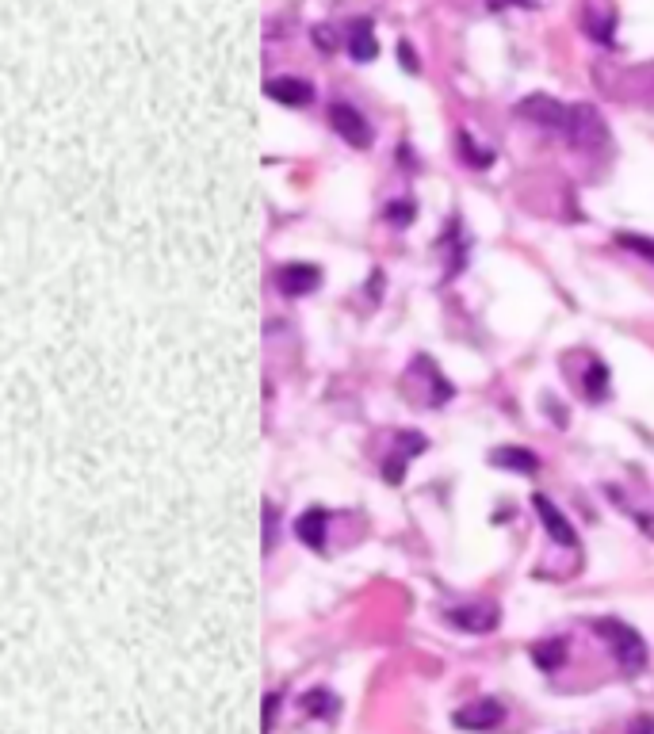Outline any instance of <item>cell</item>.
I'll list each match as a JSON object with an SVG mask.
<instances>
[{
	"label": "cell",
	"mask_w": 654,
	"mask_h": 734,
	"mask_svg": "<svg viewBox=\"0 0 654 734\" xmlns=\"http://www.w3.org/2000/svg\"><path fill=\"white\" fill-rule=\"evenodd\" d=\"M303 712L314 715V719H333V715H337V696L326 689L303 692Z\"/></svg>",
	"instance_id": "5bb4252c"
},
{
	"label": "cell",
	"mask_w": 654,
	"mask_h": 734,
	"mask_svg": "<svg viewBox=\"0 0 654 734\" xmlns=\"http://www.w3.org/2000/svg\"><path fill=\"white\" fill-rule=\"evenodd\" d=\"M505 719V708L498 700H475V704H463L456 715H452V723H456L459 731H490V727H498Z\"/></svg>",
	"instance_id": "8992f818"
},
{
	"label": "cell",
	"mask_w": 654,
	"mask_h": 734,
	"mask_svg": "<svg viewBox=\"0 0 654 734\" xmlns=\"http://www.w3.org/2000/svg\"><path fill=\"white\" fill-rule=\"evenodd\" d=\"M402 65H406V69H410V73H417L414 50H410V46H402Z\"/></svg>",
	"instance_id": "cb8c5ba5"
},
{
	"label": "cell",
	"mask_w": 654,
	"mask_h": 734,
	"mask_svg": "<svg viewBox=\"0 0 654 734\" xmlns=\"http://www.w3.org/2000/svg\"><path fill=\"white\" fill-rule=\"evenodd\" d=\"M517 115L521 119H528V123H536V127H544V130H567V115L570 108L567 104H559V100H551L547 92H532L528 100H521L517 104Z\"/></svg>",
	"instance_id": "3957f363"
},
{
	"label": "cell",
	"mask_w": 654,
	"mask_h": 734,
	"mask_svg": "<svg viewBox=\"0 0 654 734\" xmlns=\"http://www.w3.org/2000/svg\"><path fill=\"white\" fill-rule=\"evenodd\" d=\"M448 624H456L459 631H471V635H486L498 627V608L494 605H459L448 612Z\"/></svg>",
	"instance_id": "ba28073f"
},
{
	"label": "cell",
	"mask_w": 654,
	"mask_h": 734,
	"mask_svg": "<svg viewBox=\"0 0 654 734\" xmlns=\"http://www.w3.org/2000/svg\"><path fill=\"white\" fill-rule=\"evenodd\" d=\"M628 734H654V715H635Z\"/></svg>",
	"instance_id": "7402d4cb"
},
{
	"label": "cell",
	"mask_w": 654,
	"mask_h": 734,
	"mask_svg": "<svg viewBox=\"0 0 654 734\" xmlns=\"http://www.w3.org/2000/svg\"><path fill=\"white\" fill-rule=\"evenodd\" d=\"M532 662H536L544 673L559 670V666L567 662V643H563V639H544V643H536V647H532Z\"/></svg>",
	"instance_id": "4fadbf2b"
},
{
	"label": "cell",
	"mask_w": 654,
	"mask_h": 734,
	"mask_svg": "<svg viewBox=\"0 0 654 734\" xmlns=\"http://www.w3.org/2000/svg\"><path fill=\"white\" fill-rule=\"evenodd\" d=\"M326 528H329V517L322 509H306L303 517L295 520V536L306 547H314V551H326Z\"/></svg>",
	"instance_id": "8fae6325"
},
{
	"label": "cell",
	"mask_w": 654,
	"mask_h": 734,
	"mask_svg": "<svg viewBox=\"0 0 654 734\" xmlns=\"http://www.w3.org/2000/svg\"><path fill=\"white\" fill-rule=\"evenodd\" d=\"M593 631L609 643V650L616 654V662H620L624 673H639L647 666V643H643V635L632 624H624V620H593Z\"/></svg>",
	"instance_id": "6da1fadb"
},
{
	"label": "cell",
	"mask_w": 654,
	"mask_h": 734,
	"mask_svg": "<svg viewBox=\"0 0 654 734\" xmlns=\"http://www.w3.org/2000/svg\"><path fill=\"white\" fill-rule=\"evenodd\" d=\"M605 379H609L605 364H593V367H589L586 390H589V398H593V402H601V398H605Z\"/></svg>",
	"instance_id": "d6986e66"
},
{
	"label": "cell",
	"mask_w": 654,
	"mask_h": 734,
	"mask_svg": "<svg viewBox=\"0 0 654 734\" xmlns=\"http://www.w3.org/2000/svg\"><path fill=\"white\" fill-rule=\"evenodd\" d=\"M532 509L540 513V520H544V528H547V536L559 543V547H574V543H578V532L570 528V520L563 517V509H559V505H551V497L536 494V497H532Z\"/></svg>",
	"instance_id": "52a82bcc"
},
{
	"label": "cell",
	"mask_w": 654,
	"mask_h": 734,
	"mask_svg": "<svg viewBox=\"0 0 654 734\" xmlns=\"http://www.w3.org/2000/svg\"><path fill=\"white\" fill-rule=\"evenodd\" d=\"M616 241H620L628 253H635V257H643V260H651L654 264V238H643V234H620Z\"/></svg>",
	"instance_id": "e0dca14e"
},
{
	"label": "cell",
	"mask_w": 654,
	"mask_h": 734,
	"mask_svg": "<svg viewBox=\"0 0 654 734\" xmlns=\"http://www.w3.org/2000/svg\"><path fill=\"white\" fill-rule=\"evenodd\" d=\"M459 150H463V157H467L475 169L494 165V150H482V146H475V142H471V134H459Z\"/></svg>",
	"instance_id": "2e32d148"
},
{
	"label": "cell",
	"mask_w": 654,
	"mask_h": 734,
	"mask_svg": "<svg viewBox=\"0 0 654 734\" xmlns=\"http://www.w3.org/2000/svg\"><path fill=\"white\" fill-rule=\"evenodd\" d=\"M509 4H536V0H509Z\"/></svg>",
	"instance_id": "d4e9b609"
},
{
	"label": "cell",
	"mask_w": 654,
	"mask_h": 734,
	"mask_svg": "<svg viewBox=\"0 0 654 734\" xmlns=\"http://www.w3.org/2000/svg\"><path fill=\"white\" fill-rule=\"evenodd\" d=\"M567 142L574 150L582 153H597L609 146V127H605V119H601V111L589 108V104H570V115H567Z\"/></svg>",
	"instance_id": "7a4b0ae2"
},
{
	"label": "cell",
	"mask_w": 654,
	"mask_h": 734,
	"mask_svg": "<svg viewBox=\"0 0 654 734\" xmlns=\"http://www.w3.org/2000/svg\"><path fill=\"white\" fill-rule=\"evenodd\" d=\"M490 463L502 467V471H517V475H536V471H540V455L532 452V448H513V444L494 448Z\"/></svg>",
	"instance_id": "30bf717a"
},
{
	"label": "cell",
	"mask_w": 654,
	"mask_h": 734,
	"mask_svg": "<svg viewBox=\"0 0 654 734\" xmlns=\"http://www.w3.org/2000/svg\"><path fill=\"white\" fill-rule=\"evenodd\" d=\"M329 127L337 130V134H341L349 146H356V150H368V146H371L368 119L352 108V104H333V108H329Z\"/></svg>",
	"instance_id": "277c9868"
},
{
	"label": "cell",
	"mask_w": 654,
	"mask_h": 734,
	"mask_svg": "<svg viewBox=\"0 0 654 734\" xmlns=\"http://www.w3.org/2000/svg\"><path fill=\"white\" fill-rule=\"evenodd\" d=\"M383 475H387V482H402V475H406V455L398 452L391 459V463H387V471H383Z\"/></svg>",
	"instance_id": "ffe728a7"
},
{
	"label": "cell",
	"mask_w": 654,
	"mask_h": 734,
	"mask_svg": "<svg viewBox=\"0 0 654 734\" xmlns=\"http://www.w3.org/2000/svg\"><path fill=\"white\" fill-rule=\"evenodd\" d=\"M586 27L597 43H612V27H616V12L612 8H586Z\"/></svg>",
	"instance_id": "9a60e30c"
},
{
	"label": "cell",
	"mask_w": 654,
	"mask_h": 734,
	"mask_svg": "<svg viewBox=\"0 0 654 734\" xmlns=\"http://www.w3.org/2000/svg\"><path fill=\"white\" fill-rule=\"evenodd\" d=\"M264 96L276 100V104H284V108H306L314 100V88L306 85V81H299V77H272L264 85Z\"/></svg>",
	"instance_id": "9c48e42d"
},
{
	"label": "cell",
	"mask_w": 654,
	"mask_h": 734,
	"mask_svg": "<svg viewBox=\"0 0 654 734\" xmlns=\"http://www.w3.org/2000/svg\"><path fill=\"white\" fill-rule=\"evenodd\" d=\"M276 287L287 299H303V295L322 287V268L318 264H284L276 272Z\"/></svg>",
	"instance_id": "5b68a950"
},
{
	"label": "cell",
	"mask_w": 654,
	"mask_h": 734,
	"mask_svg": "<svg viewBox=\"0 0 654 734\" xmlns=\"http://www.w3.org/2000/svg\"><path fill=\"white\" fill-rule=\"evenodd\" d=\"M349 54L356 62H371L379 54V43H375V31H371L368 20H356L349 31Z\"/></svg>",
	"instance_id": "7c38bea8"
},
{
	"label": "cell",
	"mask_w": 654,
	"mask_h": 734,
	"mask_svg": "<svg viewBox=\"0 0 654 734\" xmlns=\"http://www.w3.org/2000/svg\"><path fill=\"white\" fill-rule=\"evenodd\" d=\"M635 524H639V532L654 540V513H635Z\"/></svg>",
	"instance_id": "603a6c76"
},
{
	"label": "cell",
	"mask_w": 654,
	"mask_h": 734,
	"mask_svg": "<svg viewBox=\"0 0 654 734\" xmlns=\"http://www.w3.org/2000/svg\"><path fill=\"white\" fill-rule=\"evenodd\" d=\"M414 211H417V207L410 203V199H402V203H391V207H387V222L406 230V226L414 222Z\"/></svg>",
	"instance_id": "ac0fdd59"
},
{
	"label": "cell",
	"mask_w": 654,
	"mask_h": 734,
	"mask_svg": "<svg viewBox=\"0 0 654 734\" xmlns=\"http://www.w3.org/2000/svg\"><path fill=\"white\" fill-rule=\"evenodd\" d=\"M280 712V696L272 692V696H264V731H272V719Z\"/></svg>",
	"instance_id": "44dd1931"
}]
</instances>
